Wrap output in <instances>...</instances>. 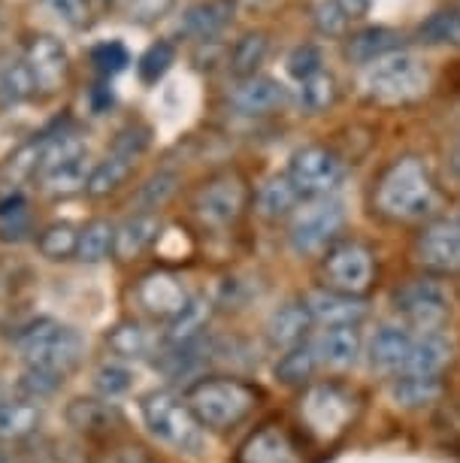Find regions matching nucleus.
<instances>
[{
	"label": "nucleus",
	"mask_w": 460,
	"mask_h": 463,
	"mask_svg": "<svg viewBox=\"0 0 460 463\" xmlns=\"http://www.w3.org/2000/svg\"><path fill=\"white\" fill-rule=\"evenodd\" d=\"M437 209V182L415 155L397 158L372 185V213L394 224H412Z\"/></svg>",
	"instance_id": "obj_1"
},
{
	"label": "nucleus",
	"mask_w": 460,
	"mask_h": 463,
	"mask_svg": "<svg viewBox=\"0 0 460 463\" xmlns=\"http://www.w3.org/2000/svg\"><path fill=\"white\" fill-rule=\"evenodd\" d=\"M260 391L255 384L230 379V375H210L188 388L185 403L201 421V427L210 430H230L242 424L258 409Z\"/></svg>",
	"instance_id": "obj_2"
},
{
	"label": "nucleus",
	"mask_w": 460,
	"mask_h": 463,
	"mask_svg": "<svg viewBox=\"0 0 460 463\" xmlns=\"http://www.w3.org/2000/svg\"><path fill=\"white\" fill-rule=\"evenodd\" d=\"M15 348L28 366L67 375L82 361L85 339L70 325H61L55 318H40L15 336Z\"/></svg>",
	"instance_id": "obj_3"
},
{
	"label": "nucleus",
	"mask_w": 460,
	"mask_h": 463,
	"mask_svg": "<svg viewBox=\"0 0 460 463\" xmlns=\"http://www.w3.org/2000/svg\"><path fill=\"white\" fill-rule=\"evenodd\" d=\"M430 89V67L412 52H394V55L376 61L363 73V91L370 100L400 107L424 98Z\"/></svg>",
	"instance_id": "obj_4"
},
{
	"label": "nucleus",
	"mask_w": 460,
	"mask_h": 463,
	"mask_svg": "<svg viewBox=\"0 0 460 463\" xmlns=\"http://www.w3.org/2000/svg\"><path fill=\"white\" fill-rule=\"evenodd\" d=\"M140 415L155 439L170 445V449L182 454H197L203 449V427L191 412L185 397H176L164 388L149 391L140 400Z\"/></svg>",
	"instance_id": "obj_5"
},
{
	"label": "nucleus",
	"mask_w": 460,
	"mask_h": 463,
	"mask_svg": "<svg viewBox=\"0 0 460 463\" xmlns=\"http://www.w3.org/2000/svg\"><path fill=\"white\" fill-rule=\"evenodd\" d=\"M345 227V206L336 197H315L297 206L291 215L288 242L297 255H324L340 242Z\"/></svg>",
	"instance_id": "obj_6"
},
{
	"label": "nucleus",
	"mask_w": 460,
	"mask_h": 463,
	"mask_svg": "<svg viewBox=\"0 0 460 463\" xmlns=\"http://www.w3.org/2000/svg\"><path fill=\"white\" fill-rule=\"evenodd\" d=\"M300 418L309 436L318 442H333L349 430L354 418V397L336 382L309 384L300 400Z\"/></svg>",
	"instance_id": "obj_7"
},
{
	"label": "nucleus",
	"mask_w": 460,
	"mask_h": 463,
	"mask_svg": "<svg viewBox=\"0 0 460 463\" xmlns=\"http://www.w3.org/2000/svg\"><path fill=\"white\" fill-rule=\"evenodd\" d=\"M394 309L409 334H442L451 318V297L437 279H415L394 294Z\"/></svg>",
	"instance_id": "obj_8"
},
{
	"label": "nucleus",
	"mask_w": 460,
	"mask_h": 463,
	"mask_svg": "<svg viewBox=\"0 0 460 463\" xmlns=\"http://www.w3.org/2000/svg\"><path fill=\"white\" fill-rule=\"evenodd\" d=\"M321 279L327 291L363 297L376 282V255L358 240H340L321 258Z\"/></svg>",
	"instance_id": "obj_9"
},
{
	"label": "nucleus",
	"mask_w": 460,
	"mask_h": 463,
	"mask_svg": "<svg viewBox=\"0 0 460 463\" xmlns=\"http://www.w3.org/2000/svg\"><path fill=\"white\" fill-rule=\"evenodd\" d=\"M291 185L300 191L303 200L331 197L345 179V164L327 146H303L291 155L288 173Z\"/></svg>",
	"instance_id": "obj_10"
},
{
	"label": "nucleus",
	"mask_w": 460,
	"mask_h": 463,
	"mask_svg": "<svg viewBox=\"0 0 460 463\" xmlns=\"http://www.w3.org/2000/svg\"><path fill=\"white\" fill-rule=\"evenodd\" d=\"M149 146V128L146 125H127L118 130V137L112 139L109 155L100 164H94L91 179H89V194L91 197H107L112 191H118L125 185V179L134 173L136 158L146 152Z\"/></svg>",
	"instance_id": "obj_11"
},
{
	"label": "nucleus",
	"mask_w": 460,
	"mask_h": 463,
	"mask_svg": "<svg viewBox=\"0 0 460 463\" xmlns=\"http://www.w3.org/2000/svg\"><path fill=\"white\" fill-rule=\"evenodd\" d=\"M249 203V191L237 173H219L194 194V215L210 227H230Z\"/></svg>",
	"instance_id": "obj_12"
},
{
	"label": "nucleus",
	"mask_w": 460,
	"mask_h": 463,
	"mask_svg": "<svg viewBox=\"0 0 460 463\" xmlns=\"http://www.w3.org/2000/svg\"><path fill=\"white\" fill-rule=\"evenodd\" d=\"M415 258L433 276H460V218H437L424 227Z\"/></svg>",
	"instance_id": "obj_13"
},
{
	"label": "nucleus",
	"mask_w": 460,
	"mask_h": 463,
	"mask_svg": "<svg viewBox=\"0 0 460 463\" xmlns=\"http://www.w3.org/2000/svg\"><path fill=\"white\" fill-rule=\"evenodd\" d=\"M188 300L191 297L185 291V285H182L179 276L170 273V269H152V273H146L140 279V285H136V303H140L149 316L164 318V321L176 318L188 306Z\"/></svg>",
	"instance_id": "obj_14"
},
{
	"label": "nucleus",
	"mask_w": 460,
	"mask_h": 463,
	"mask_svg": "<svg viewBox=\"0 0 460 463\" xmlns=\"http://www.w3.org/2000/svg\"><path fill=\"white\" fill-rule=\"evenodd\" d=\"M237 463H306L297 439L282 424H264L239 445Z\"/></svg>",
	"instance_id": "obj_15"
},
{
	"label": "nucleus",
	"mask_w": 460,
	"mask_h": 463,
	"mask_svg": "<svg viewBox=\"0 0 460 463\" xmlns=\"http://www.w3.org/2000/svg\"><path fill=\"white\" fill-rule=\"evenodd\" d=\"M24 64H28L37 89L46 94L58 91L61 85H64L67 73H70V55H67L64 43L49 37V33H40V37H33L28 43V58H24Z\"/></svg>",
	"instance_id": "obj_16"
},
{
	"label": "nucleus",
	"mask_w": 460,
	"mask_h": 463,
	"mask_svg": "<svg viewBox=\"0 0 460 463\" xmlns=\"http://www.w3.org/2000/svg\"><path fill=\"white\" fill-rule=\"evenodd\" d=\"M288 100L282 82H276L273 76L255 73L249 80H237V89L230 91L233 109L242 116H270V112L282 109V103Z\"/></svg>",
	"instance_id": "obj_17"
},
{
	"label": "nucleus",
	"mask_w": 460,
	"mask_h": 463,
	"mask_svg": "<svg viewBox=\"0 0 460 463\" xmlns=\"http://www.w3.org/2000/svg\"><path fill=\"white\" fill-rule=\"evenodd\" d=\"M312 325H315V321L309 316L306 300H288L273 312L270 321H267V339H270V345L276 352L285 354V352H291V348L306 343Z\"/></svg>",
	"instance_id": "obj_18"
},
{
	"label": "nucleus",
	"mask_w": 460,
	"mask_h": 463,
	"mask_svg": "<svg viewBox=\"0 0 460 463\" xmlns=\"http://www.w3.org/2000/svg\"><path fill=\"white\" fill-rule=\"evenodd\" d=\"M412 343H415V334H409L403 325H385L376 330L370 343V364L372 370L379 373H388V375H403L406 370V361L412 354Z\"/></svg>",
	"instance_id": "obj_19"
},
{
	"label": "nucleus",
	"mask_w": 460,
	"mask_h": 463,
	"mask_svg": "<svg viewBox=\"0 0 460 463\" xmlns=\"http://www.w3.org/2000/svg\"><path fill=\"white\" fill-rule=\"evenodd\" d=\"M233 13H237V0H201L185 10L179 31L191 40L210 43L233 22Z\"/></svg>",
	"instance_id": "obj_20"
},
{
	"label": "nucleus",
	"mask_w": 460,
	"mask_h": 463,
	"mask_svg": "<svg viewBox=\"0 0 460 463\" xmlns=\"http://www.w3.org/2000/svg\"><path fill=\"white\" fill-rule=\"evenodd\" d=\"M309 316L321 327H358L361 318L367 316V303L363 297H349V294H336V291H315L306 300Z\"/></svg>",
	"instance_id": "obj_21"
},
{
	"label": "nucleus",
	"mask_w": 460,
	"mask_h": 463,
	"mask_svg": "<svg viewBox=\"0 0 460 463\" xmlns=\"http://www.w3.org/2000/svg\"><path fill=\"white\" fill-rule=\"evenodd\" d=\"M400 46H403L400 31L385 28V24H372V28L354 31L352 37L345 40V58H349L352 64L370 67V64H376V61L400 52Z\"/></svg>",
	"instance_id": "obj_22"
},
{
	"label": "nucleus",
	"mask_w": 460,
	"mask_h": 463,
	"mask_svg": "<svg viewBox=\"0 0 460 463\" xmlns=\"http://www.w3.org/2000/svg\"><path fill=\"white\" fill-rule=\"evenodd\" d=\"M91 170L94 167H91L89 152H82V155H73V158L58 161V164H52V167L40 170V182L52 197H70L89 188Z\"/></svg>",
	"instance_id": "obj_23"
},
{
	"label": "nucleus",
	"mask_w": 460,
	"mask_h": 463,
	"mask_svg": "<svg viewBox=\"0 0 460 463\" xmlns=\"http://www.w3.org/2000/svg\"><path fill=\"white\" fill-rule=\"evenodd\" d=\"M312 345H315V354L321 364L333 366V370H349L361 354V330L352 325L324 327Z\"/></svg>",
	"instance_id": "obj_24"
},
{
	"label": "nucleus",
	"mask_w": 460,
	"mask_h": 463,
	"mask_svg": "<svg viewBox=\"0 0 460 463\" xmlns=\"http://www.w3.org/2000/svg\"><path fill=\"white\" fill-rule=\"evenodd\" d=\"M451 361V343L442 334L415 336L412 354L406 361L403 375H418V379H439V373L446 370ZM400 379V375H397Z\"/></svg>",
	"instance_id": "obj_25"
},
{
	"label": "nucleus",
	"mask_w": 460,
	"mask_h": 463,
	"mask_svg": "<svg viewBox=\"0 0 460 463\" xmlns=\"http://www.w3.org/2000/svg\"><path fill=\"white\" fill-rule=\"evenodd\" d=\"M158 231H161V222H158V215H152V213H140V215L127 218L125 224L116 227V246H112V251H116L121 260L140 258L143 251L158 240Z\"/></svg>",
	"instance_id": "obj_26"
},
{
	"label": "nucleus",
	"mask_w": 460,
	"mask_h": 463,
	"mask_svg": "<svg viewBox=\"0 0 460 463\" xmlns=\"http://www.w3.org/2000/svg\"><path fill=\"white\" fill-rule=\"evenodd\" d=\"M300 200H303L300 191L291 185L288 176H273L258 191V213L264 218H270V222H276V218L297 213Z\"/></svg>",
	"instance_id": "obj_27"
},
{
	"label": "nucleus",
	"mask_w": 460,
	"mask_h": 463,
	"mask_svg": "<svg viewBox=\"0 0 460 463\" xmlns=\"http://www.w3.org/2000/svg\"><path fill=\"white\" fill-rule=\"evenodd\" d=\"M206 321H210V303L201 300V297H191L185 309H182L179 316L170 321L167 339L176 348L194 345L197 336H201L203 330H206Z\"/></svg>",
	"instance_id": "obj_28"
},
{
	"label": "nucleus",
	"mask_w": 460,
	"mask_h": 463,
	"mask_svg": "<svg viewBox=\"0 0 460 463\" xmlns=\"http://www.w3.org/2000/svg\"><path fill=\"white\" fill-rule=\"evenodd\" d=\"M318 366H321V361L315 354V345L303 343L279 357V364H276V379L282 384H291V388L294 384H312Z\"/></svg>",
	"instance_id": "obj_29"
},
{
	"label": "nucleus",
	"mask_w": 460,
	"mask_h": 463,
	"mask_svg": "<svg viewBox=\"0 0 460 463\" xmlns=\"http://www.w3.org/2000/svg\"><path fill=\"white\" fill-rule=\"evenodd\" d=\"M42 412L31 400H6L0 406V439H24L40 427Z\"/></svg>",
	"instance_id": "obj_30"
},
{
	"label": "nucleus",
	"mask_w": 460,
	"mask_h": 463,
	"mask_svg": "<svg viewBox=\"0 0 460 463\" xmlns=\"http://www.w3.org/2000/svg\"><path fill=\"white\" fill-rule=\"evenodd\" d=\"M267 49H270V40H267L264 31H249L237 40V46L230 52V73L237 80H249V76L258 73V67L264 64Z\"/></svg>",
	"instance_id": "obj_31"
},
{
	"label": "nucleus",
	"mask_w": 460,
	"mask_h": 463,
	"mask_svg": "<svg viewBox=\"0 0 460 463\" xmlns=\"http://www.w3.org/2000/svg\"><path fill=\"white\" fill-rule=\"evenodd\" d=\"M112 246H116V227L107 218H94L80 231V246H76V258L85 264H100L109 258Z\"/></svg>",
	"instance_id": "obj_32"
},
{
	"label": "nucleus",
	"mask_w": 460,
	"mask_h": 463,
	"mask_svg": "<svg viewBox=\"0 0 460 463\" xmlns=\"http://www.w3.org/2000/svg\"><path fill=\"white\" fill-rule=\"evenodd\" d=\"M107 343L118 357H125V361H136V357L152 354L155 339H152L149 330H146L143 325H136V321H121V325H116L107 334Z\"/></svg>",
	"instance_id": "obj_33"
},
{
	"label": "nucleus",
	"mask_w": 460,
	"mask_h": 463,
	"mask_svg": "<svg viewBox=\"0 0 460 463\" xmlns=\"http://www.w3.org/2000/svg\"><path fill=\"white\" fill-rule=\"evenodd\" d=\"M33 91H37V82L24 61H10L0 70V107H15V103L28 100Z\"/></svg>",
	"instance_id": "obj_34"
},
{
	"label": "nucleus",
	"mask_w": 460,
	"mask_h": 463,
	"mask_svg": "<svg viewBox=\"0 0 460 463\" xmlns=\"http://www.w3.org/2000/svg\"><path fill=\"white\" fill-rule=\"evenodd\" d=\"M418 40L427 46H460V13L439 10L418 24Z\"/></svg>",
	"instance_id": "obj_35"
},
{
	"label": "nucleus",
	"mask_w": 460,
	"mask_h": 463,
	"mask_svg": "<svg viewBox=\"0 0 460 463\" xmlns=\"http://www.w3.org/2000/svg\"><path fill=\"white\" fill-rule=\"evenodd\" d=\"M40 251L52 260H67L76 255V246H80V227H73L70 222H55L49 224L46 231L40 233L37 240Z\"/></svg>",
	"instance_id": "obj_36"
},
{
	"label": "nucleus",
	"mask_w": 460,
	"mask_h": 463,
	"mask_svg": "<svg viewBox=\"0 0 460 463\" xmlns=\"http://www.w3.org/2000/svg\"><path fill=\"white\" fill-rule=\"evenodd\" d=\"M439 394H442L439 379H418V375H400V379L394 382V400L400 406H409V409L427 406Z\"/></svg>",
	"instance_id": "obj_37"
},
{
	"label": "nucleus",
	"mask_w": 460,
	"mask_h": 463,
	"mask_svg": "<svg viewBox=\"0 0 460 463\" xmlns=\"http://www.w3.org/2000/svg\"><path fill=\"white\" fill-rule=\"evenodd\" d=\"M173 64H176V46H173L170 40H158L143 52L140 64H136V73H140V82L155 85L167 76V70Z\"/></svg>",
	"instance_id": "obj_38"
},
{
	"label": "nucleus",
	"mask_w": 460,
	"mask_h": 463,
	"mask_svg": "<svg viewBox=\"0 0 460 463\" xmlns=\"http://www.w3.org/2000/svg\"><path fill=\"white\" fill-rule=\"evenodd\" d=\"M333 100H336V82L331 73H324V70L315 76H309L306 82H300V109H306L309 116L327 109Z\"/></svg>",
	"instance_id": "obj_39"
},
{
	"label": "nucleus",
	"mask_w": 460,
	"mask_h": 463,
	"mask_svg": "<svg viewBox=\"0 0 460 463\" xmlns=\"http://www.w3.org/2000/svg\"><path fill=\"white\" fill-rule=\"evenodd\" d=\"M134 382H136V375L130 366L125 364H118V361H112V364H103L98 375H94V388L100 391L107 400H118V397H125L130 388H134Z\"/></svg>",
	"instance_id": "obj_40"
},
{
	"label": "nucleus",
	"mask_w": 460,
	"mask_h": 463,
	"mask_svg": "<svg viewBox=\"0 0 460 463\" xmlns=\"http://www.w3.org/2000/svg\"><path fill=\"white\" fill-rule=\"evenodd\" d=\"M61 384H64V375L52 373V370H37V366H28V370L22 373V379H19L22 394L28 397L31 403L52 397L61 388Z\"/></svg>",
	"instance_id": "obj_41"
},
{
	"label": "nucleus",
	"mask_w": 460,
	"mask_h": 463,
	"mask_svg": "<svg viewBox=\"0 0 460 463\" xmlns=\"http://www.w3.org/2000/svg\"><path fill=\"white\" fill-rule=\"evenodd\" d=\"M312 19H315L318 33H324V37H343L352 24V15L343 10L340 0H321L315 13H312Z\"/></svg>",
	"instance_id": "obj_42"
},
{
	"label": "nucleus",
	"mask_w": 460,
	"mask_h": 463,
	"mask_svg": "<svg viewBox=\"0 0 460 463\" xmlns=\"http://www.w3.org/2000/svg\"><path fill=\"white\" fill-rule=\"evenodd\" d=\"M42 6L49 10V15L64 24L70 31H82L91 22V6L89 0H42Z\"/></svg>",
	"instance_id": "obj_43"
},
{
	"label": "nucleus",
	"mask_w": 460,
	"mask_h": 463,
	"mask_svg": "<svg viewBox=\"0 0 460 463\" xmlns=\"http://www.w3.org/2000/svg\"><path fill=\"white\" fill-rule=\"evenodd\" d=\"M91 64L98 67V73H103V76H116L130 64V55H127L125 43L107 40V43H98V46L91 49Z\"/></svg>",
	"instance_id": "obj_44"
},
{
	"label": "nucleus",
	"mask_w": 460,
	"mask_h": 463,
	"mask_svg": "<svg viewBox=\"0 0 460 463\" xmlns=\"http://www.w3.org/2000/svg\"><path fill=\"white\" fill-rule=\"evenodd\" d=\"M67 418H70L76 430H94V427H100L109 418V406L98 403V400H76Z\"/></svg>",
	"instance_id": "obj_45"
},
{
	"label": "nucleus",
	"mask_w": 460,
	"mask_h": 463,
	"mask_svg": "<svg viewBox=\"0 0 460 463\" xmlns=\"http://www.w3.org/2000/svg\"><path fill=\"white\" fill-rule=\"evenodd\" d=\"M288 73L294 76L297 82H306L309 76L321 73V52L318 46H312V43H306V46H297L288 55Z\"/></svg>",
	"instance_id": "obj_46"
},
{
	"label": "nucleus",
	"mask_w": 460,
	"mask_h": 463,
	"mask_svg": "<svg viewBox=\"0 0 460 463\" xmlns=\"http://www.w3.org/2000/svg\"><path fill=\"white\" fill-rule=\"evenodd\" d=\"M170 6H173V0H125V4H121V10H125V15L130 22L146 24V22L161 19Z\"/></svg>",
	"instance_id": "obj_47"
},
{
	"label": "nucleus",
	"mask_w": 460,
	"mask_h": 463,
	"mask_svg": "<svg viewBox=\"0 0 460 463\" xmlns=\"http://www.w3.org/2000/svg\"><path fill=\"white\" fill-rule=\"evenodd\" d=\"M176 173H158L149 185H146V191H143V200L149 203L152 209H158L164 200H167L173 191H176Z\"/></svg>",
	"instance_id": "obj_48"
},
{
	"label": "nucleus",
	"mask_w": 460,
	"mask_h": 463,
	"mask_svg": "<svg viewBox=\"0 0 460 463\" xmlns=\"http://www.w3.org/2000/svg\"><path fill=\"white\" fill-rule=\"evenodd\" d=\"M103 463H152V460L146 458L140 449H121L116 454H109V458L103 460Z\"/></svg>",
	"instance_id": "obj_49"
},
{
	"label": "nucleus",
	"mask_w": 460,
	"mask_h": 463,
	"mask_svg": "<svg viewBox=\"0 0 460 463\" xmlns=\"http://www.w3.org/2000/svg\"><path fill=\"white\" fill-rule=\"evenodd\" d=\"M19 215H24V197L22 194L0 200V218H19Z\"/></svg>",
	"instance_id": "obj_50"
},
{
	"label": "nucleus",
	"mask_w": 460,
	"mask_h": 463,
	"mask_svg": "<svg viewBox=\"0 0 460 463\" xmlns=\"http://www.w3.org/2000/svg\"><path fill=\"white\" fill-rule=\"evenodd\" d=\"M446 167H448V176H451V182H457V185H460V139H457L455 146H451Z\"/></svg>",
	"instance_id": "obj_51"
},
{
	"label": "nucleus",
	"mask_w": 460,
	"mask_h": 463,
	"mask_svg": "<svg viewBox=\"0 0 460 463\" xmlns=\"http://www.w3.org/2000/svg\"><path fill=\"white\" fill-rule=\"evenodd\" d=\"M4 403H6V388L0 384V406H4Z\"/></svg>",
	"instance_id": "obj_52"
},
{
	"label": "nucleus",
	"mask_w": 460,
	"mask_h": 463,
	"mask_svg": "<svg viewBox=\"0 0 460 463\" xmlns=\"http://www.w3.org/2000/svg\"><path fill=\"white\" fill-rule=\"evenodd\" d=\"M0 463H6V458H4V454H0Z\"/></svg>",
	"instance_id": "obj_53"
}]
</instances>
